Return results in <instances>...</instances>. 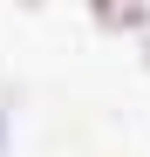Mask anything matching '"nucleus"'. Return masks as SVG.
<instances>
[{
  "instance_id": "1",
  "label": "nucleus",
  "mask_w": 150,
  "mask_h": 157,
  "mask_svg": "<svg viewBox=\"0 0 150 157\" xmlns=\"http://www.w3.org/2000/svg\"><path fill=\"white\" fill-rule=\"evenodd\" d=\"M96 21L103 28H130V21H143V0H89Z\"/></svg>"
}]
</instances>
